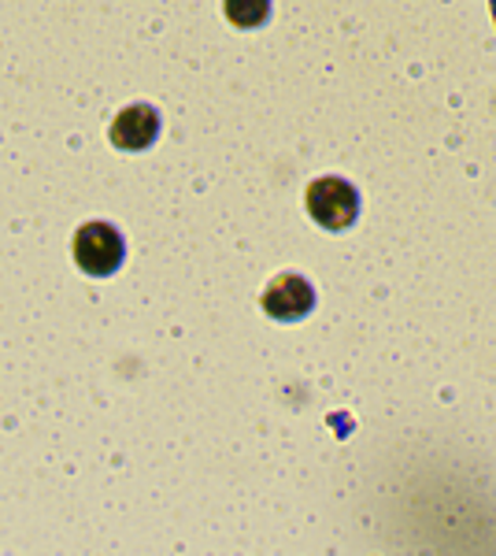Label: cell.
<instances>
[{"label":"cell","mask_w":496,"mask_h":556,"mask_svg":"<svg viewBox=\"0 0 496 556\" xmlns=\"http://www.w3.org/2000/svg\"><path fill=\"white\" fill-rule=\"evenodd\" d=\"M222 8H227V20L241 30L264 26L270 15V0H222Z\"/></svg>","instance_id":"5"},{"label":"cell","mask_w":496,"mask_h":556,"mask_svg":"<svg viewBox=\"0 0 496 556\" xmlns=\"http://www.w3.org/2000/svg\"><path fill=\"white\" fill-rule=\"evenodd\" d=\"M126 256V245H123V235L107 223H86L82 230L75 235V260L86 275H112L115 267L123 264Z\"/></svg>","instance_id":"2"},{"label":"cell","mask_w":496,"mask_h":556,"mask_svg":"<svg viewBox=\"0 0 496 556\" xmlns=\"http://www.w3.org/2000/svg\"><path fill=\"white\" fill-rule=\"evenodd\" d=\"M315 308V293L301 275H278L264 293V312L270 319L296 323Z\"/></svg>","instance_id":"3"},{"label":"cell","mask_w":496,"mask_h":556,"mask_svg":"<svg viewBox=\"0 0 496 556\" xmlns=\"http://www.w3.org/2000/svg\"><path fill=\"white\" fill-rule=\"evenodd\" d=\"M160 138V112L149 104H130L126 112H119V119L112 123V141L115 149L126 152H141Z\"/></svg>","instance_id":"4"},{"label":"cell","mask_w":496,"mask_h":556,"mask_svg":"<svg viewBox=\"0 0 496 556\" xmlns=\"http://www.w3.org/2000/svg\"><path fill=\"white\" fill-rule=\"evenodd\" d=\"M308 215L327 230H345L359 215V193L345 178H319L308 186Z\"/></svg>","instance_id":"1"}]
</instances>
